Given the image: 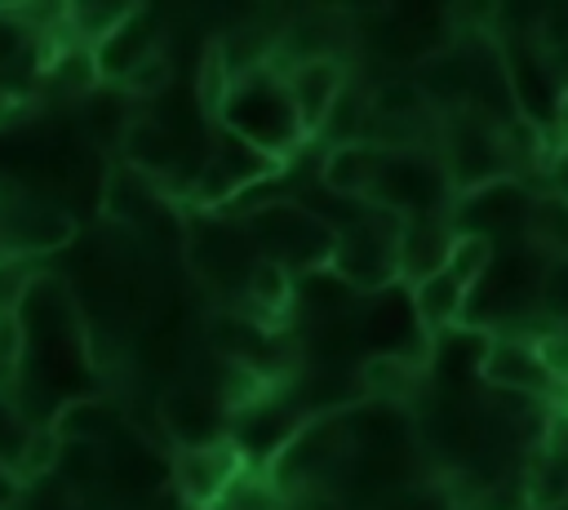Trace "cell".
Returning a JSON list of instances; mask_svg holds the SVG:
<instances>
[{
  "instance_id": "cell-23",
  "label": "cell",
  "mask_w": 568,
  "mask_h": 510,
  "mask_svg": "<svg viewBox=\"0 0 568 510\" xmlns=\"http://www.w3.org/2000/svg\"><path fill=\"white\" fill-rule=\"evenodd\" d=\"M284 506H288V497L271 483V475L257 470V466H248L209 510H284Z\"/></svg>"
},
{
  "instance_id": "cell-13",
  "label": "cell",
  "mask_w": 568,
  "mask_h": 510,
  "mask_svg": "<svg viewBox=\"0 0 568 510\" xmlns=\"http://www.w3.org/2000/svg\"><path fill=\"white\" fill-rule=\"evenodd\" d=\"M453 222L448 213H426V217H399V284L413 288L426 275L444 271L448 248H453Z\"/></svg>"
},
{
  "instance_id": "cell-26",
  "label": "cell",
  "mask_w": 568,
  "mask_h": 510,
  "mask_svg": "<svg viewBox=\"0 0 568 510\" xmlns=\"http://www.w3.org/2000/svg\"><path fill=\"white\" fill-rule=\"evenodd\" d=\"M31 284H36L31 257H13V253H0V315H18V306L27 302Z\"/></svg>"
},
{
  "instance_id": "cell-17",
  "label": "cell",
  "mask_w": 568,
  "mask_h": 510,
  "mask_svg": "<svg viewBox=\"0 0 568 510\" xmlns=\"http://www.w3.org/2000/svg\"><path fill=\"white\" fill-rule=\"evenodd\" d=\"M408 302H413L417 328H422L426 337H435L439 328H453V324L466 319V302H470V293H466L448 271H435V275H426L422 284L408 288Z\"/></svg>"
},
{
  "instance_id": "cell-5",
  "label": "cell",
  "mask_w": 568,
  "mask_h": 510,
  "mask_svg": "<svg viewBox=\"0 0 568 510\" xmlns=\"http://www.w3.org/2000/svg\"><path fill=\"white\" fill-rule=\"evenodd\" d=\"M532 200L528 186L519 177H501V182H488L479 191H466L453 200L448 208V222L457 235H484V239H501L510 231H519L528 239V217H532Z\"/></svg>"
},
{
  "instance_id": "cell-15",
  "label": "cell",
  "mask_w": 568,
  "mask_h": 510,
  "mask_svg": "<svg viewBox=\"0 0 568 510\" xmlns=\"http://www.w3.org/2000/svg\"><path fill=\"white\" fill-rule=\"evenodd\" d=\"M120 151H124L129 169L142 173L146 182L173 177V173L182 169V142L173 137V129H164V124L151 120V115H133V124H129L124 137H120Z\"/></svg>"
},
{
  "instance_id": "cell-16",
  "label": "cell",
  "mask_w": 568,
  "mask_h": 510,
  "mask_svg": "<svg viewBox=\"0 0 568 510\" xmlns=\"http://www.w3.org/2000/svg\"><path fill=\"white\" fill-rule=\"evenodd\" d=\"M417 373L422 364L399 355V350H368L355 368V381H359V395L368 404H404L413 390H417Z\"/></svg>"
},
{
  "instance_id": "cell-24",
  "label": "cell",
  "mask_w": 568,
  "mask_h": 510,
  "mask_svg": "<svg viewBox=\"0 0 568 510\" xmlns=\"http://www.w3.org/2000/svg\"><path fill=\"white\" fill-rule=\"evenodd\" d=\"M169 84H173V62H169V53L160 49V53H151L138 71H129L115 89H120L124 98H142V102H146V98H160Z\"/></svg>"
},
{
  "instance_id": "cell-21",
  "label": "cell",
  "mask_w": 568,
  "mask_h": 510,
  "mask_svg": "<svg viewBox=\"0 0 568 510\" xmlns=\"http://www.w3.org/2000/svg\"><path fill=\"white\" fill-rule=\"evenodd\" d=\"M497 253H501V248H497L493 239H484V235H453V248H448L444 271H448L466 293H475V288L484 284V275L493 271Z\"/></svg>"
},
{
  "instance_id": "cell-11",
  "label": "cell",
  "mask_w": 568,
  "mask_h": 510,
  "mask_svg": "<svg viewBox=\"0 0 568 510\" xmlns=\"http://www.w3.org/2000/svg\"><path fill=\"white\" fill-rule=\"evenodd\" d=\"M280 75H284V89L293 98L302 137L315 142L324 133V124H328V115H333L346 80H351L346 67H342V58H311V62H297V67H288Z\"/></svg>"
},
{
  "instance_id": "cell-12",
  "label": "cell",
  "mask_w": 568,
  "mask_h": 510,
  "mask_svg": "<svg viewBox=\"0 0 568 510\" xmlns=\"http://www.w3.org/2000/svg\"><path fill=\"white\" fill-rule=\"evenodd\" d=\"M151 53H160V22H155V13L142 9V4H133L129 18H124L102 44H93L98 75H102V84H111V89H115L129 71H138Z\"/></svg>"
},
{
  "instance_id": "cell-3",
  "label": "cell",
  "mask_w": 568,
  "mask_h": 510,
  "mask_svg": "<svg viewBox=\"0 0 568 510\" xmlns=\"http://www.w3.org/2000/svg\"><path fill=\"white\" fill-rule=\"evenodd\" d=\"M351 293H382L399 284V217L386 208L364 204L333 244V266H328Z\"/></svg>"
},
{
  "instance_id": "cell-4",
  "label": "cell",
  "mask_w": 568,
  "mask_h": 510,
  "mask_svg": "<svg viewBox=\"0 0 568 510\" xmlns=\"http://www.w3.org/2000/svg\"><path fill=\"white\" fill-rule=\"evenodd\" d=\"M373 208H386L395 217H426L453 208V186L439 164V155L426 151H386V164L368 195Z\"/></svg>"
},
{
  "instance_id": "cell-8",
  "label": "cell",
  "mask_w": 568,
  "mask_h": 510,
  "mask_svg": "<svg viewBox=\"0 0 568 510\" xmlns=\"http://www.w3.org/2000/svg\"><path fill=\"white\" fill-rule=\"evenodd\" d=\"M155 417H160L164 435L173 439V448H204V443H222L231 435L226 404L209 386H200V381L169 386L155 399Z\"/></svg>"
},
{
  "instance_id": "cell-10",
  "label": "cell",
  "mask_w": 568,
  "mask_h": 510,
  "mask_svg": "<svg viewBox=\"0 0 568 510\" xmlns=\"http://www.w3.org/2000/svg\"><path fill=\"white\" fill-rule=\"evenodd\" d=\"M479 381L493 386L497 395H519V399H550L559 381L546 373L537 341L528 337H488L484 359H479Z\"/></svg>"
},
{
  "instance_id": "cell-25",
  "label": "cell",
  "mask_w": 568,
  "mask_h": 510,
  "mask_svg": "<svg viewBox=\"0 0 568 510\" xmlns=\"http://www.w3.org/2000/svg\"><path fill=\"white\" fill-rule=\"evenodd\" d=\"M537 310H546L555 324L568 328V257H546L541 288H537Z\"/></svg>"
},
{
  "instance_id": "cell-1",
  "label": "cell",
  "mask_w": 568,
  "mask_h": 510,
  "mask_svg": "<svg viewBox=\"0 0 568 510\" xmlns=\"http://www.w3.org/2000/svg\"><path fill=\"white\" fill-rule=\"evenodd\" d=\"M240 222H244L257 257L280 262L293 279H306V275H320L333 266L337 231L315 208H306L297 200H262Z\"/></svg>"
},
{
  "instance_id": "cell-9",
  "label": "cell",
  "mask_w": 568,
  "mask_h": 510,
  "mask_svg": "<svg viewBox=\"0 0 568 510\" xmlns=\"http://www.w3.org/2000/svg\"><path fill=\"white\" fill-rule=\"evenodd\" d=\"M244 470H248V461L231 439L173 452V488L186 510H209Z\"/></svg>"
},
{
  "instance_id": "cell-2",
  "label": "cell",
  "mask_w": 568,
  "mask_h": 510,
  "mask_svg": "<svg viewBox=\"0 0 568 510\" xmlns=\"http://www.w3.org/2000/svg\"><path fill=\"white\" fill-rule=\"evenodd\" d=\"M217 124H226L231 133H240L244 142H253L257 151H266L275 160H288V151H297L306 142L293 98L284 89V75L275 67H257V71L240 75L231 84V98H226Z\"/></svg>"
},
{
  "instance_id": "cell-27",
  "label": "cell",
  "mask_w": 568,
  "mask_h": 510,
  "mask_svg": "<svg viewBox=\"0 0 568 510\" xmlns=\"http://www.w3.org/2000/svg\"><path fill=\"white\" fill-rule=\"evenodd\" d=\"M18 364H22V319L0 315V390L18 377Z\"/></svg>"
},
{
  "instance_id": "cell-22",
  "label": "cell",
  "mask_w": 568,
  "mask_h": 510,
  "mask_svg": "<svg viewBox=\"0 0 568 510\" xmlns=\"http://www.w3.org/2000/svg\"><path fill=\"white\" fill-rule=\"evenodd\" d=\"M231 84H235V75L226 67V53H222L217 40H209L204 44V58H200V71H195V102H200V111L213 124H217V115H222V106L231 98Z\"/></svg>"
},
{
  "instance_id": "cell-19",
  "label": "cell",
  "mask_w": 568,
  "mask_h": 510,
  "mask_svg": "<svg viewBox=\"0 0 568 510\" xmlns=\"http://www.w3.org/2000/svg\"><path fill=\"white\" fill-rule=\"evenodd\" d=\"M40 40V27H31V13L27 9H0V89H9V71L18 67H36L40 75V62H31V49Z\"/></svg>"
},
{
  "instance_id": "cell-28",
  "label": "cell",
  "mask_w": 568,
  "mask_h": 510,
  "mask_svg": "<svg viewBox=\"0 0 568 510\" xmlns=\"http://www.w3.org/2000/svg\"><path fill=\"white\" fill-rule=\"evenodd\" d=\"M532 341H537V355H541L546 373H550L559 386H568V328H550V333H541V337H532Z\"/></svg>"
},
{
  "instance_id": "cell-20",
  "label": "cell",
  "mask_w": 568,
  "mask_h": 510,
  "mask_svg": "<svg viewBox=\"0 0 568 510\" xmlns=\"http://www.w3.org/2000/svg\"><path fill=\"white\" fill-rule=\"evenodd\" d=\"M528 244L546 257H568V195H537L528 217Z\"/></svg>"
},
{
  "instance_id": "cell-18",
  "label": "cell",
  "mask_w": 568,
  "mask_h": 510,
  "mask_svg": "<svg viewBox=\"0 0 568 510\" xmlns=\"http://www.w3.org/2000/svg\"><path fill=\"white\" fill-rule=\"evenodd\" d=\"M49 426H53V435L62 443H98L106 435V426H111V412H106V404L98 395H75L53 412Z\"/></svg>"
},
{
  "instance_id": "cell-6",
  "label": "cell",
  "mask_w": 568,
  "mask_h": 510,
  "mask_svg": "<svg viewBox=\"0 0 568 510\" xmlns=\"http://www.w3.org/2000/svg\"><path fill=\"white\" fill-rule=\"evenodd\" d=\"M75 239V217L44 195H9L0 204V253L40 257Z\"/></svg>"
},
{
  "instance_id": "cell-14",
  "label": "cell",
  "mask_w": 568,
  "mask_h": 510,
  "mask_svg": "<svg viewBox=\"0 0 568 510\" xmlns=\"http://www.w3.org/2000/svg\"><path fill=\"white\" fill-rule=\"evenodd\" d=\"M382 164H386V146H377V142H342V146H328L324 160H320V186L328 195H337V200L368 204Z\"/></svg>"
},
{
  "instance_id": "cell-7",
  "label": "cell",
  "mask_w": 568,
  "mask_h": 510,
  "mask_svg": "<svg viewBox=\"0 0 568 510\" xmlns=\"http://www.w3.org/2000/svg\"><path fill=\"white\" fill-rule=\"evenodd\" d=\"M257 262V248L244 231V222H226L222 213H209L200 231L191 235V266L213 288H231L244 297V279Z\"/></svg>"
}]
</instances>
